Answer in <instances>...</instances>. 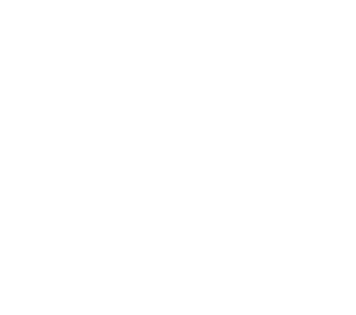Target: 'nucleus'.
I'll return each mask as SVG.
<instances>
[]
</instances>
